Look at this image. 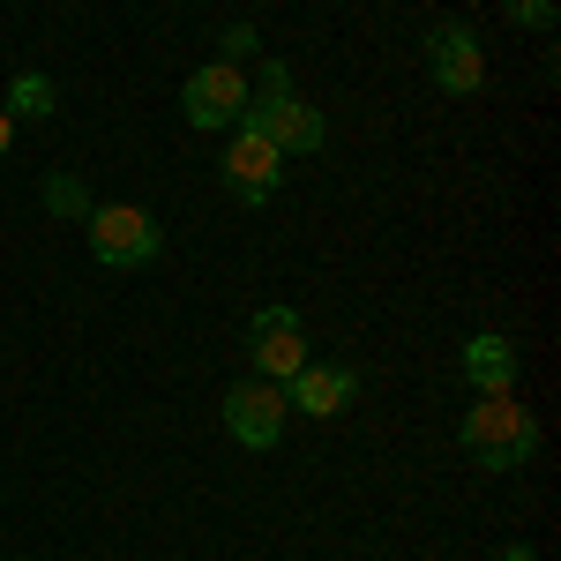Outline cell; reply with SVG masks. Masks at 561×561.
Instances as JSON below:
<instances>
[{"instance_id":"cell-1","label":"cell","mask_w":561,"mask_h":561,"mask_svg":"<svg viewBox=\"0 0 561 561\" xmlns=\"http://www.w3.org/2000/svg\"><path fill=\"white\" fill-rule=\"evenodd\" d=\"M240 128L270 135L285 158H314L322 135H330V128H322V113L293 90V68H285V60H262V76L248 83V105H240Z\"/></svg>"},{"instance_id":"cell-2","label":"cell","mask_w":561,"mask_h":561,"mask_svg":"<svg viewBox=\"0 0 561 561\" xmlns=\"http://www.w3.org/2000/svg\"><path fill=\"white\" fill-rule=\"evenodd\" d=\"M457 442L479 472H517L539 457V420H531V404H517V389H494L457 420Z\"/></svg>"},{"instance_id":"cell-3","label":"cell","mask_w":561,"mask_h":561,"mask_svg":"<svg viewBox=\"0 0 561 561\" xmlns=\"http://www.w3.org/2000/svg\"><path fill=\"white\" fill-rule=\"evenodd\" d=\"M83 232H90V255L105 262V270H142V262H158V248H165L158 217L135 210V203H90Z\"/></svg>"},{"instance_id":"cell-4","label":"cell","mask_w":561,"mask_h":561,"mask_svg":"<svg viewBox=\"0 0 561 561\" xmlns=\"http://www.w3.org/2000/svg\"><path fill=\"white\" fill-rule=\"evenodd\" d=\"M217 173H225V195L232 203H270L277 195V173H285V150L270 142V135H255V128H240L232 121V142H225V158H217Z\"/></svg>"},{"instance_id":"cell-5","label":"cell","mask_w":561,"mask_h":561,"mask_svg":"<svg viewBox=\"0 0 561 561\" xmlns=\"http://www.w3.org/2000/svg\"><path fill=\"white\" fill-rule=\"evenodd\" d=\"M240 105H248V76H240V60H210V68H195L187 90H180V121L203 128V135L232 128Z\"/></svg>"},{"instance_id":"cell-6","label":"cell","mask_w":561,"mask_h":561,"mask_svg":"<svg viewBox=\"0 0 561 561\" xmlns=\"http://www.w3.org/2000/svg\"><path fill=\"white\" fill-rule=\"evenodd\" d=\"M285 420H293V404H285V389H277V382H262V375H255V382L225 389V427H232L240 449H277Z\"/></svg>"},{"instance_id":"cell-7","label":"cell","mask_w":561,"mask_h":561,"mask_svg":"<svg viewBox=\"0 0 561 561\" xmlns=\"http://www.w3.org/2000/svg\"><path fill=\"white\" fill-rule=\"evenodd\" d=\"M427 68H434V90L449 98H472L486 83V53H479V31L472 23H434L427 31Z\"/></svg>"},{"instance_id":"cell-8","label":"cell","mask_w":561,"mask_h":561,"mask_svg":"<svg viewBox=\"0 0 561 561\" xmlns=\"http://www.w3.org/2000/svg\"><path fill=\"white\" fill-rule=\"evenodd\" d=\"M352 397H359V375H352V367H322V359H307L300 375L285 382V404L307 412V420H337Z\"/></svg>"},{"instance_id":"cell-9","label":"cell","mask_w":561,"mask_h":561,"mask_svg":"<svg viewBox=\"0 0 561 561\" xmlns=\"http://www.w3.org/2000/svg\"><path fill=\"white\" fill-rule=\"evenodd\" d=\"M465 382L479 397H494V389H517V337H502V330H479L472 345H465Z\"/></svg>"},{"instance_id":"cell-10","label":"cell","mask_w":561,"mask_h":561,"mask_svg":"<svg viewBox=\"0 0 561 561\" xmlns=\"http://www.w3.org/2000/svg\"><path fill=\"white\" fill-rule=\"evenodd\" d=\"M307 367V345H300V322H285V330H255V375L262 382H293Z\"/></svg>"},{"instance_id":"cell-11","label":"cell","mask_w":561,"mask_h":561,"mask_svg":"<svg viewBox=\"0 0 561 561\" xmlns=\"http://www.w3.org/2000/svg\"><path fill=\"white\" fill-rule=\"evenodd\" d=\"M8 113H23V121H53V113H60V90H53V76H38V68H15V83H8Z\"/></svg>"},{"instance_id":"cell-12","label":"cell","mask_w":561,"mask_h":561,"mask_svg":"<svg viewBox=\"0 0 561 561\" xmlns=\"http://www.w3.org/2000/svg\"><path fill=\"white\" fill-rule=\"evenodd\" d=\"M45 210H53V217H76V225H83V217H90L83 180H76V173H53V180H45Z\"/></svg>"},{"instance_id":"cell-13","label":"cell","mask_w":561,"mask_h":561,"mask_svg":"<svg viewBox=\"0 0 561 561\" xmlns=\"http://www.w3.org/2000/svg\"><path fill=\"white\" fill-rule=\"evenodd\" d=\"M502 8H510L517 31H554V15H561V0H502Z\"/></svg>"},{"instance_id":"cell-14","label":"cell","mask_w":561,"mask_h":561,"mask_svg":"<svg viewBox=\"0 0 561 561\" xmlns=\"http://www.w3.org/2000/svg\"><path fill=\"white\" fill-rule=\"evenodd\" d=\"M240 53H255V31H248V23H232V31H225V60H240Z\"/></svg>"},{"instance_id":"cell-15","label":"cell","mask_w":561,"mask_h":561,"mask_svg":"<svg viewBox=\"0 0 561 561\" xmlns=\"http://www.w3.org/2000/svg\"><path fill=\"white\" fill-rule=\"evenodd\" d=\"M8 142H15V113L0 105V158H8Z\"/></svg>"},{"instance_id":"cell-16","label":"cell","mask_w":561,"mask_h":561,"mask_svg":"<svg viewBox=\"0 0 561 561\" xmlns=\"http://www.w3.org/2000/svg\"><path fill=\"white\" fill-rule=\"evenodd\" d=\"M494 561H539V554H531V547H502Z\"/></svg>"}]
</instances>
